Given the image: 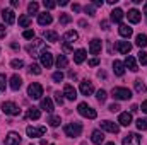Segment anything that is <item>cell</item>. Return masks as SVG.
<instances>
[{"mask_svg": "<svg viewBox=\"0 0 147 145\" xmlns=\"http://www.w3.org/2000/svg\"><path fill=\"white\" fill-rule=\"evenodd\" d=\"M127 17H128V21H130L132 24H137V22L140 21V17H142V15H140V12H139L137 9H130V10H128V14H127Z\"/></svg>", "mask_w": 147, "mask_h": 145, "instance_id": "obj_20", "label": "cell"}, {"mask_svg": "<svg viewBox=\"0 0 147 145\" xmlns=\"http://www.w3.org/2000/svg\"><path fill=\"white\" fill-rule=\"evenodd\" d=\"M43 5H45V9H53L57 3H55L53 0H45V2H43Z\"/></svg>", "mask_w": 147, "mask_h": 145, "instance_id": "obj_47", "label": "cell"}, {"mask_svg": "<svg viewBox=\"0 0 147 145\" xmlns=\"http://www.w3.org/2000/svg\"><path fill=\"white\" fill-rule=\"evenodd\" d=\"M63 50H65V51H72V46H70V43H67V41H65V43H63Z\"/></svg>", "mask_w": 147, "mask_h": 145, "instance_id": "obj_51", "label": "cell"}, {"mask_svg": "<svg viewBox=\"0 0 147 145\" xmlns=\"http://www.w3.org/2000/svg\"><path fill=\"white\" fill-rule=\"evenodd\" d=\"M94 5H96V7H101V5H103V0H94Z\"/></svg>", "mask_w": 147, "mask_h": 145, "instance_id": "obj_55", "label": "cell"}, {"mask_svg": "<svg viewBox=\"0 0 147 145\" xmlns=\"http://www.w3.org/2000/svg\"><path fill=\"white\" fill-rule=\"evenodd\" d=\"M80 92H82V96H91V94L94 92L92 82H91V80H82V82H80Z\"/></svg>", "mask_w": 147, "mask_h": 145, "instance_id": "obj_11", "label": "cell"}, {"mask_svg": "<svg viewBox=\"0 0 147 145\" xmlns=\"http://www.w3.org/2000/svg\"><path fill=\"white\" fill-rule=\"evenodd\" d=\"M106 97H108V94H106V91H103V89H99V91H98V94H96V99H98L99 103H105V101H106Z\"/></svg>", "mask_w": 147, "mask_h": 145, "instance_id": "obj_38", "label": "cell"}, {"mask_svg": "<svg viewBox=\"0 0 147 145\" xmlns=\"http://www.w3.org/2000/svg\"><path fill=\"white\" fill-rule=\"evenodd\" d=\"M134 85H135V91H137L139 94H144V92L147 91V87L144 85V82H142L140 79H137V80L134 82Z\"/></svg>", "mask_w": 147, "mask_h": 145, "instance_id": "obj_32", "label": "cell"}, {"mask_svg": "<svg viewBox=\"0 0 147 145\" xmlns=\"http://www.w3.org/2000/svg\"><path fill=\"white\" fill-rule=\"evenodd\" d=\"M118 123H120L121 126H128V125L132 123V113H120Z\"/></svg>", "mask_w": 147, "mask_h": 145, "instance_id": "obj_21", "label": "cell"}, {"mask_svg": "<svg viewBox=\"0 0 147 145\" xmlns=\"http://www.w3.org/2000/svg\"><path fill=\"white\" fill-rule=\"evenodd\" d=\"M2 111H3L5 114H9V116H17V114L21 113L19 106H17L16 103H12V101H5V103L2 104Z\"/></svg>", "mask_w": 147, "mask_h": 145, "instance_id": "obj_6", "label": "cell"}, {"mask_svg": "<svg viewBox=\"0 0 147 145\" xmlns=\"http://www.w3.org/2000/svg\"><path fill=\"white\" fill-rule=\"evenodd\" d=\"M48 123H50V126L57 128V126L60 125V116H55V114H51V116L48 118Z\"/></svg>", "mask_w": 147, "mask_h": 145, "instance_id": "obj_35", "label": "cell"}, {"mask_svg": "<svg viewBox=\"0 0 147 145\" xmlns=\"http://www.w3.org/2000/svg\"><path fill=\"white\" fill-rule=\"evenodd\" d=\"M3 36H5V28L0 24V38H3Z\"/></svg>", "mask_w": 147, "mask_h": 145, "instance_id": "obj_54", "label": "cell"}, {"mask_svg": "<svg viewBox=\"0 0 147 145\" xmlns=\"http://www.w3.org/2000/svg\"><path fill=\"white\" fill-rule=\"evenodd\" d=\"M53 80H55V82H62V80H63V73L62 72H55L53 73Z\"/></svg>", "mask_w": 147, "mask_h": 145, "instance_id": "obj_46", "label": "cell"}, {"mask_svg": "<svg viewBox=\"0 0 147 145\" xmlns=\"http://www.w3.org/2000/svg\"><path fill=\"white\" fill-rule=\"evenodd\" d=\"M10 5H12V7H19V2H17V0H12Z\"/></svg>", "mask_w": 147, "mask_h": 145, "instance_id": "obj_57", "label": "cell"}, {"mask_svg": "<svg viewBox=\"0 0 147 145\" xmlns=\"http://www.w3.org/2000/svg\"><path fill=\"white\" fill-rule=\"evenodd\" d=\"M21 85H22V79H21L19 75H12V77H10V89H12V91H19Z\"/></svg>", "mask_w": 147, "mask_h": 145, "instance_id": "obj_23", "label": "cell"}, {"mask_svg": "<svg viewBox=\"0 0 147 145\" xmlns=\"http://www.w3.org/2000/svg\"><path fill=\"white\" fill-rule=\"evenodd\" d=\"M123 15H125V14H123V10H121V9H113L110 17H111V21H113V22H121Z\"/></svg>", "mask_w": 147, "mask_h": 145, "instance_id": "obj_25", "label": "cell"}, {"mask_svg": "<svg viewBox=\"0 0 147 145\" xmlns=\"http://www.w3.org/2000/svg\"><path fill=\"white\" fill-rule=\"evenodd\" d=\"M118 33H120V36H121V38H130L132 34H134L132 28H128L127 24H120V28H118Z\"/></svg>", "mask_w": 147, "mask_h": 145, "instance_id": "obj_24", "label": "cell"}, {"mask_svg": "<svg viewBox=\"0 0 147 145\" xmlns=\"http://www.w3.org/2000/svg\"><path fill=\"white\" fill-rule=\"evenodd\" d=\"M116 50H118V53H121V55H128L130 50H132V44H130L128 41H118V43H116Z\"/></svg>", "mask_w": 147, "mask_h": 145, "instance_id": "obj_15", "label": "cell"}, {"mask_svg": "<svg viewBox=\"0 0 147 145\" xmlns=\"http://www.w3.org/2000/svg\"><path fill=\"white\" fill-rule=\"evenodd\" d=\"M125 67H127L128 70H132V72H137V70H139V67H137V62H135V58H134V56H130V55H128V56L125 58Z\"/></svg>", "mask_w": 147, "mask_h": 145, "instance_id": "obj_22", "label": "cell"}, {"mask_svg": "<svg viewBox=\"0 0 147 145\" xmlns=\"http://www.w3.org/2000/svg\"><path fill=\"white\" fill-rule=\"evenodd\" d=\"M135 44L139 48H146L147 46V34H137L135 38Z\"/></svg>", "mask_w": 147, "mask_h": 145, "instance_id": "obj_28", "label": "cell"}, {"mask_svg": "<svg viewBox=\"0 0 147 145\" xmlns=\"http://www.w3.org/2000/svg\"><path fill=\"white\" fill-rule=\"evenodd\" d=\"M29 72L34 73V75H39V73H41V68H39V65H36V63H31V67H29Z\"/></svg>", "mask_w": 147, "mask_h": 145, "instance_id": "obj_41", "label": "cell"}, {"mask_svg": "<svg viewBox=\"0 0 147 145\" xmlns=\"http://www.w3.org/2000/svg\"><path fill=\"white\" fill-rule=\"evenodd\" d=\"M28 96H29L31 99H41V96H43V85L38 84V82L29 84V87H28Z\"/></svg>", "mask_w": 147, "mask_h": 145, "instance_id": "obj_5", "label": "cell"}, {"mask_svg": "<svg viewBox=\"0 0 147 145\" xmlns=\"http://www.w3.org/2000/svg\"><path fill=\"white\" fill-rule=\"evenodd\" d=\"M91 140H92L94 145H101L103 142H105V133H103L101 130H94L92 135H91Z\"/></svg>", "mask_w": 147, "mask_h": 145, "instance_id": "obj_17", "label": "cell"}, {"mask_svg": "<svg viewBox=\"0 0 147 145\" xmlns=\"http://www.w3.org/2000/svg\"><path fill=\"white\" fill-rule=\"evenodd\" d=\"M101 26H103V29H105V31H108V22H106V21H103V22H101Z\"/></svg>", "mask_w": 147, "mask_h": 145, "instance_id": "obj_56", "label": "cell"}, {"mask_svg": "<svg viewBox=\"0 0 147 145\" xmlns=\"http://www.w3.org/2000/svg\"><path fill=\"white\" fill-rule=\"evenodd\" d=\"M86 55H87L86 50H77V51L74 53V62H75L77 65H80V63L86 60Z\"/></svg>", "mask_w": 147, "mask_h": 145, "instance_id": "obj_26", "label": "cell"}, {"mask_svg": "<svg viewBox=\"0 0 147 145\" xmlns=\"http://www.w3.org/2000/svg\"><path fill=\"white\" fill-rule=\"evenodd\" d=\"M106 145H115V144H113V142H110V144H106Z\"/></svg>", "mask_w": 147, "mask_h": 145, "instance_id": "obj_61", "label": "cell"}, {"mask_svg": "<svg viewBox=\"0 0 147 145\" xmlns=\"http://www.w3.org/2000/svg\"><path fill=\"white\" fill-rule=\"evenodd\" d=\"M137 111H139V108H137V106L134 104V106H132V113H137Z\"/></svg>", "mask_w": 147, "mask_h": 145, "instance_id": "obj_59", "label": "cell"}, {"mask_svg": "<svg viewBox=\"0 0 147 145\" xmlns=\"http://www.w3.org/2000/svg\"><path fill=\"white\" fill-rule=\"evenodd\" d=\"M60 5H62V7H65V5H69V2H67V0H62V2H60Z\"/></svg>", "mask_w": 147, "mask_h": 145, "instance_id": "obj_58", "label": "cell"}, {"mask_svg": "<svg viewBox=\"0 0 147 145\" xmlns=\"http://www.w3.org/2000/svg\"><path fill=\"white\" fill-rule=\"evenodd\" d=\"M63 132H65V135L70 137V138L80 137V133H82V125H80V123H69V125L63 126Z\"/></svg>", "mask_w": 147, "mask_h": 145, "instance_id": "obj_1", "label": "cell"}, {"mask_svg": "<svg viewBox=\"0 0 147 145\" xmlns=\"http://www.w3.org/2000/svg\"><path fill=\"white\" fill-rule=\"evenodd\" d=\"M144 14H146V17H147V2L144 3Z\"/></svg>", "mask_w": 147, "mask_h": 145, "instance_id": "obj_60", "label": "cell"}, {"mask_svg": "<svg viewBox=\"0 0 147 145\" xmlns=\"http://www.w3.org/2000/svg\"><path fill=\"white\" fill-rule=\"evenodd\" d=\"M98 63H99V60H98V58H91V60H89V65H91V67H96Z\"/></svg>", "mask_w": 147, "mask_h": 145, "instance_id": "obj_50", "label": "cell"}, {"mask_svg": "<svg viewBox=\"0 0 147 145\" xmlns=\"http://www.w3.org/2000/svg\"><path fill=\"white\" fill-rule=\"evenodd\" d=\"M70 21H72V17H70L69 14H62V15H60V24H62V26H65V24H69Z\"/></svg>", "mask_w": 147, "mask_h": 145, "instance_id": "obj_40", "label": "cell"}, {"mask_svg": "<svg viewBox=\"0 0 147 145\" xmlns=\"http://www.w3.org/2000/svg\"><path fill=\"white\" fill-rule=\"evenodd\" d=\"M26 50H28V53H29L31 56H39V55H41L39 50L45 51V41H43V39H34L31 44L26 46Z\"/></svg>", "mask_w": 147, "mask_h": 145, "instance_id": "obj_2", "label": "cell"}, {"mask_svg": "<svg viewBox=\"0 0 147 145\" xmlns=\"http://www.w3.org/2000/svg\"><path fill=\"white\" fill-rule=\"evenodd\" d=\"M72 10H74V12H79V10H80V5H79V3H74V5H72Z\"/></svg>", "mask_w": 147, "mask_h": 145, "instance_id": "obj_52", "label": "cell"}, {"mask_svg": "<svg viewBox=\"0 0 147 145\" xmlns=\"http://www.w3.org/2000/svg\"><path fill=\"white\" fill-rule=\"evenodd\" d=\"M67 63H69V62H67V56H65V55H58V58H57V67H58V68H65Z\"/></svg>", "mask_w": 147, "mask_h": 145, "instance_id": "obj_34", "label": "cell"}, {"mask_svg": "<svg viewBox=\"0 0 147 145\" xmlns=\"http://www.w3.org/2000/svg\"><path fill=\"white\" fill-rule=\"evenodd\" d=\"M22 36L26 38V39H33V38H34V31H31V29H26V31L22 33Z\"/></svg>", "mask_w": 147, "mask_h": 145, "instance_id": "obj_44", "label": "cell"}, {"mask_svg": "<svg viewBox=\"0 0 147 145\" xmlns=\"http://www.w3.org/2000/svg\"><path fill=\"white\" fill-rule=\"evenodd\" d=\"M26 133H28V137H31V138H38V137H43L45 133H46V128L45 126H28L26 128Z\"/></svg>", "mask_w": 147, "mask_h": 145, "instance_id": "obj_8", "label": "cell"}, {"mask_svg": "<svg viewBox=\"0 0 147 145\" xmlns=\"http://www.w3.org/2000/svg\"><path fill=\"white\" fill-rule=\"evenodd\" d=\"M84 10H86L87 15H94V12H96V10H94V5H86Z\"/></svg>", "mask_w": 147, "mask_h": 145, "instance_id": "obj_43", "label": "cell"}, {"mask_svg": "<svg viewBox=\"0 0 147 145\" xmlns=\"http://www.w3.org/2000/svg\"><path fill=\"white\" fill-rule=\"evenodd\" d=\"M51 21H53V17H51V14H48V12H43V14H38V22H39L41 26H50V24H51Z\"/></svg>", "mask_w": 147, "mask_h": 145, "instance_id": "obj_18", "label": "cell"}, {"mask_svg": "<svg viewBox=\"0 0 147 145\" xmlns=\"http://www.w3.org/2000/svg\"><path fill=\"white\" fill-rule=\"evenodd\" d=\"M45 39L50 43H57L58 41V34L55 31H45Z\"/></svg>", "mask_w": 147, "mask_h": 145, "instance_id": "obj_30", "label": "cell"}, {"mask_svg": "<svg viewBox=\"0 0 147 145\" xmlns=\"http://www.w3.org/2000/svg\"><path fill=\"white\" fill-rule=\"evenodd\" d=\"M51 145H53V144H51Z\"/></svg>", "mask_w": 147, "mask_h": 145, "instance_id": "obj_62", "label": "cell"}, {"mask_svg": "<svg viewBox=\"0 0 147 145\" xmlns=\"http://www.w3.org/2000/svg\"><path fill=\"white\" fill-rule=\"evenodd\" d=\"M62 96H63L62 92H55V99H57V103H58L60 106L63 104V97H62Z\"/></svg>", "mask_w": 147, "mask_h": 145, "instance_id": "obj_48", "label": "cell"}, {"mask_svg": "<svg viewBox=\"0 0 147 145\" xmlns=\"http://www.w3.org/2000/svg\"><path fill=\"white\" fill-rule=\"evenodd\" d=\"M101 48H103V43H101V39H92L91 41V44H89V51H91V55H98L99 51H101Z\"/></svg>", "mask_w": 147, "mask_h": 145, "instance_id": "obj_16", "label": "cell"}, {"mask_svg": "<svg viewBox=\"0 0 147 145\" xmlns=\"http://www.w3.org/2000/svg\"><path fill=\"white\" fill-rule=\"evenodd\" d=\"M41 109H45L46 113H53V103L50 97H43L41 99Z\"/></svg>", "mask_w": 147, "mask_h": 145, "instance_id": "obj_27", "label": "cell"}, {"mask_svg": "<svg viewBox=\"0 0 147 145\" xmlns=\"http://www.w3.org/2000/svg\"><path fill=\"white\" fill-rule=\"evenodd\" d=\"M140 109H142V111H144V113L147 114V101H144V103H142V106H140Z\"/></svg>", "mask_w": 147, "mask_h": 145, "instance_id": "obj_53", "label": "cell"}, {"mask_svg": "<svg viewBox=\"0 0 147 145\" xmlns=\"http://www.w3.org/2000/svg\"><path fill=\"white\" fill-rule=\"evenodd\" d=\"M2 19L5 21V24H14V22H16V14H14V10L3 9V10H2Z\"/></svg>", "mask_w": 147, "mask_h": 145, "instance_id": "obj_13", "label": "cell"}, {"mask_svg": "<svg viewBox=\"0 0 147 145\" xmlns=\"http://www.w3.org/2000/svg\"><path fill=\"white\" fill-rule=\"evenodd\" d=\"M111 96H113L115 99H118V101H128V99L132 97V92H130L127 87H115V89L111 91Z\"/></svg>", "mask_w": 147, "mask_h": 145, "instance_id": "obj_3", "label": "cell"}, {"mask_svg": "<svg viewBox=\"0 0 147 145\" xmlns=\"http://www.w3.org/2000/svg\"><path fill=\"white\" fill-rule=\"evenodd\" d=\"M39 60H41V65H43V67H46V68H51V67H53V55H51L48 50L41 51Z\"/></svg>", "mask_w": 147, "mask_h": 145, "instance_id": "obj_7", "label": "cell"}, {"mask_svg": "<svg viewBox=\"0 0 147 145\" xmlns=\"http://www.w3.org/2000/svg\"><path fill=\"white\" fill-rule=\"evenodd\" d=\"M139 62H140L142 65H147V53L146 51H140V53H139Z\"/></svg>", "mask_w": 147, "mask_h": 145, "instance_id": "obj_42", "label": "cell"}, {"mask_svg": "<svg viewBox=\"0 0 147 145\" xmlns=\"http://www.w3.org/2000/svg\"><path fill=\"white\" fill-rule=\"evenodd\" d=\"M38 9H39L38 2H31V3L28 5V12H29V15H33V14H38Z\"/></svg>", "mask_w": 147, "mask_h": 145, "instance_id": "obj_37", "label": "cell"}, {"mask_svg": "<svg viewBox=\"0 0 147 145\" xmlns=\"http://www.w3.org/2000/svg\"><path fill=\"white\" fill-rule=\"evenodd\" d=\"M5 87H7V80H5V75H2V73H0V91H5Z\"/></svg>", "mask_w": 147, "mask_h": 145, "instance_id": "obj_45", "label": "cell"}, {"mask_svg": "<svg viewBox=\"0 0 147 145\" xmlns=\"http://www.w3.org/2000/svg\"><path fill=\"white\" fill-rule=\"evenodd\" d=\"M135 125H137V128H139V130H142V132L147 130V119H146V118H144V119H142V118H140V119H137V123H135Z\"/></svg>", "mask_w": 147, "mask_h": 145, "instance_id": "obj_39", "label": "cell"}, {"mask_svg": "<svg viewBox=\"0 0 147 145\" xmlns=\"http://www.w3.org/2000/svg\"><path fill=\"white\" fill-rule=\"evenodd\" d=\"M10 67H12L14 70H19V68H22V67H24V62H22V60H19V58H16V60H12V62H10Z\"/></svg>", "mask_w": 147, "mask_h": 145, "instance_id": "obj_36", "label": "cell"}, {"mask_svg": "<svg viewBox=\"0 0 147 145\" xmlns=\"http://www.w3.org/2000/svg\"><path fill=\"white\" fill-rule=\"evenodd\" d=\"M77 111H79V114H80V116H84V118H89V119H94V118L98 116V113L91 108L87 103H80V104L77 106Z\"/></svg>", "mask_w": 147, "mask_h": 145, "instance_id": "obj_4", "label": "cell"}, {"mask_svg": "<svg viewBox=\"0 0 147 145\" xmlns=\"http://www.w3.org/2000/svg\"><path fill=\"white\" fill-rule=\"evenodd\" d=\"M113 72L118 77H123V73H125V63L120 62V60H115L113 62Z\"/></svg>", "mask_w": 147, "mask_h": 145, "instance_id": "obj_19", "label": "cell"}, {"mask_svg": "<svg viewBox=\"0 0 147 145\" xmlns=\"http://www.w3.org/2000/svg\"><path fill=\"white\" fill-rule=\"evenodd\" d=\"M123 145H140V137L137 133H128L123 137Z\"/></svg>", "mask_w": 147, "mask_h": 145, "instance_id": "obj_12", "label": "cell"}, {"mask_svg": "<svg viewBox=\"0 0 147 145\" xmlns=\"http://www.w3.org/2000/svg\"><path fill=\"white\" fill-rule=\"evenodd\" d=\"M39 116H41V113H39L38 108H29L28 109V118H29V119H39Z\"/></svg>", "mask_w": 147, "mask_h": 145, "instance_id": "obj_31", "label": "cell"}, {"mask_svg": "<svg viewBox=\"0 0 147 145\" xmlns=\"http://www.w3.org/2000/svg\"><path fill=\"white\" fill-rule=\"evenodd\" d=\"M108 109H110L111 113H118V111H120V106H118V104L115 103V104H111V106H110Z\"/></svg>", "mask_w": 147, "mask_h": 145, "instance_id": "obj_49", "label": "cell"}, {"mask_svg": "<svg viewBox=\"0 0 147 145\" xmlns=\"http://www.w3.org/2000/svg\"><path fill=\"white\" fill-rule=\"evenodd\" d=\"M101 130L110 132V133H118V132H120V125H116V123H113V121L105 119V121H101Z\"/></svg>", "mask_w": 147, "mask_h": 145, "instance_id": "obj_9", "label": "cell"}, {"mask_svg": "<svg viewBox=\"0 0 147 145\" xmlns=\"http://www.w3.org/2000/svg\"><path fill=\"white\" fill-rule=\"evenodd\" d=\"M19 24L22 26V28H29V24H31V17L29 15H19Z\"/></svg>", "mask_w": 147, "mask_h": 145, "instance_id": "obj_33", "label": "cell"}, {"mask_svg": "<svg viewBox=\"0 0 147 145\" xmlns=\"http://www.w3.org/2000/svg\"><path fill=\"white\" fill-rule=\"evenodd\" d=\"M3 145H21V135H19L17 132H10V133L5 137Z\"/></svg>", "mask_w": 147, "mask_h": 145, "instance_id": "obj_10", "label": "cell"}, {"mask_svg": "<svg viewBox=\"0 0 147 145\" xmlns=\"http://www.w3.org/2000/svg\"><path fill=\"white\" fill-rule=\"evenodd\" d=\"M63 96H65L69 101H75V99H77V91L74 89L70 84H65V87H63Z\"/></svg>", "mask_w": 147, "mask_h": 145, "instance_id": "obj_14", "label": "cell"}, {"mask_svg": "<svg viewBox=\"0 0 147 145\" xmlns=\"http://www.w3.org/2000/svg\"><path fill=\"white\" fill-rule=\"evenodd\" d=\"M63 38H65V41H67V43H74V41H77V39H79V33H77V31H67Z\"/></svg>", "mask_w": 147, "mask_h": 145, "instance_id": "obj_29", "label": "cell"}]
</instances>
